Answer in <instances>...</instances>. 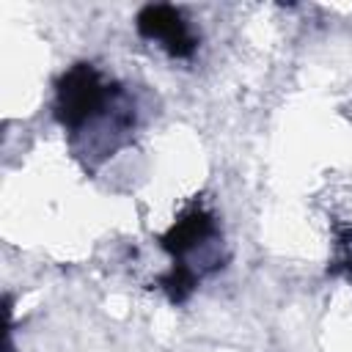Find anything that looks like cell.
I'll use <instances>...</instances> for the list:
<instances>
[{"mask_svg": "<svg viewBox=\"0 0 352 352\" xmlns=\"http://www.w3.org/2000/svg\"><path fill=\"white\" fill-rule=\"evenodd\" d=\"M55 118L69 132L77 157H91V168L99 160L113 157L135 132L138 116L132 96L107 82L102 72L88 63H72L55 82Z\"/></svg>", "mask_w": 352, "mask_h": 352, "instance_id": "obj_1", "label": "cell"}, {"mask_svg": "<svg viewBox=\"0 0 352 352\" xmlns=\"http://www.w3.org/2000/svg\"><path fill=\"white\" fill-rule=\"evenodd\" d=\"M157 242L170 256V270L160 278V289L173 305L187 302L190 294L198 289L201 278L223 267V231L217 226V217L201 204L184 209L170 223V228L160 234Z\"/></svg>", "mask_w": 352, "mask_h": 352, "instance_id": "obj_2", "label": "cell"}, {"mask_svg": "<svg viewBox=\"0 0 352 352\" xmlns=\"http://www.w3.org/2000/svg\"><path fill=\"white\" fill-rule=\"evenodd\" d=\"M135 30L146 41H157L170 58L187 60L195 55L201 38L184 19V14L176 6L168 3H148L135 16Z\"/></svg>", "mask_w": 352, "mask_h": 352, "instance_id": "obj_3", "label": "cell"}]
</instances>
